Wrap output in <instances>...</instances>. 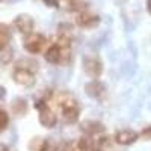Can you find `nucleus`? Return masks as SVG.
<instances>
[{"instance_id": "nucleus-15", "label": "nucleus", "mask_w": 151, "mask_h": 151, "mask_svg": "<svg viewBox=\"0 0 151 151\" xmlns=\"http://www.w3.org/2000/svg\"><path fill=\"white\" fill-rule=\"evenodd\" d=\"M12 107H14V112H15V113H18V115H23V113L26 112V109H27L26 101H24V100H21V98H18L17 101H14Z\"/></svg>"}, {"instance_id": "nucleus-8", "label": "nucleus", "mask_w": 151, "mask_h": 151, "mask_svg": "<svg viewBox=\"0 0 151 151\" xmlns=\"http://www.w3.org/2000/svg\"><path fill=\"white\" fill-rule=\"evenodd\" d=\"M113 139H115V142L119 144V145H132L139 139V133L132 130V129H121L115 133Z\"/></svg>"}, {"instance_id": "nucleus-17", "label": "nucleus", "mask_w": 151, "mask_h": 151, "mask_svg": "<svg viewBox=\"0 0 151 151\" xmlns=\"http://www.w3.org/2000/svg\"><path fill=\"white\" fill-rule=\"evenodd\" d=\"M139 137H142V139H145V141H151V125L144 127V130L139 133Z\"/></svg>"}, {"instance_id": "nucleus-11", "label": "nucleus", "mask_w": 151, "mask_h": 151, "mask_svg": "<svg viewBox=\"0 0 151 151\" xmlns=\"http://www.w3.org/2000/svg\"><path fill=\"white\" fill-rule=\"evenodd\" d=\"M30 150L32 151H58V145L48 137H45V139L35 137L30 144Z\"/></svg>"}, {"instance_id": "nucleus-14", "label": "nucleus", "mask_w": 151, "mask_h": 151, "mask_svg": "<svg viewBox=\"0 0 151 151\" xmlns=\"http://www.w3.org/2000/svg\"><path fill=\"white\" fill-rule=\"evenodd\" d=\"M11 40V33H9V29L3 24H0V52L6 48L8 42Z\"/></svg>"}, {"instance_id": "nucleus-13", "label": "nucleus", "mask_w": 151, "mask_h": 151, "mask_svg": "<svg viewBox=\"0 0 151 151\" xmlns=\"http://www.w3.org/2000/svg\"><path fill=\"white\" fill-rule=\"evenodd\" d=\"M77 151H97V142L94 141L92 136H86L83 134L80 139L77 141Z\"/></svg>"}, {"instance_id": "nucleus-1", "label": "nucleus", "mask_w": 151, "mask_h": 151, "mask_svg": "<svg viewBox=\"0 0 151 151\" xmlns=\"http://www.w3.org/2000/svg\"><path fill=\"white\" fill-rule=\"evenodd\" d=\"M71 44L73 40L58 36L53 44H50L45 50V60L53 65H67L71 60Z\"/></svg>"}, {"instance_id": "nucleus-4", "label": "nucleus", "mask_w": 151, "mask_h": 151, "mask_svg": "<svg viewBox=\"0 0 151 151\" xmlns=\"http://www.w3.org/2000/svg\"><path fill=\"white\" fill-rule=\"evenodd\" d=\"M83 71L92 80H98L103 74V62L97 56H85L83 58Z\"/></svg>"}, {"instance_id": "nucleus-3", "label": "nucleus", "mask_w": 151, "mask_h": 151, "mask_svg": "<svg viewBox=\"0 0 151 151\" xmlns=\"http://www.w3.org/2000/svg\"><path fill=\"white\" fill-rule=\"evenodd\" d=\"M35 107L38 109V112H40L38 118H40V122H41L42 127H45V129H53L55 125L58 124V115L53 112V109L50 107L47 98L36 100V101H35Z\"/></svg>"}, {"instance_id": "nucleus-5", "label": "nucleus", "mask_w": 151, "mask_h": 151, "mask_svg": "<svg viewBox=\"0 0 151 151\" xmlns=\"http://www.w3.org/2000/svg\"><path fill=\"white\" fill-rule=\"evenodd\" d=\"M14 80L21 85V86H32L35 83V73H33V68L27 67V65H21L18 64L17 68L14 70V74H12Z\"/></svg>"}, {"instance_id": "nucleus-2", "label": "nucleus", "mask_w": 151, "mask_h": 151, "mask_svg": "<svg viewBox=\"0 0 151 151\" xmlns=\"http://www.w3.org/2000/svg\"><path fill=\"white\" fill-rule=\"evenodd\" d=\"M55 103L60 112L62 121L67 124H73L79 119L80 115V106L79 101L71 92H65L62 91L55 97Z\"/></svg>"}, {"instance_id": "nucleus-7", "label": "nucleus", "mask_w": 151, "mask_h": 151, "mask_svg": "<svg viewBox=\"0 0 151 151\" xmlns=\"http://www.w3.org/2000/svg\"><path fill=\"white\" fill-rule=\"evenodd\" d=\"M74 21L82 29H94L100 24V17L86 9V11H82V12H79V14H76Z\"/></svg>"}, {"instance_id": "nucleus-10", "label": "nucleus", "mask_w": 151, "mask_h": 151, "mask_svg": "<svg viewBox=\"0 0 151 151\" xmlns=\"http://www.w3.org/2000/svg\"><path fill=\"white\" fill-rule=\"evenodd\" d=\"M80 130L86 134V136H98L104 133V125L98 121H83L80 124Z\"/></svg>"}, {"instance_id": "nucleus-20", "label": "nucleus", "mask_w": 151, "mask_h": 151, "mask_svg": "<svg viewBox=\"0 0 151 151\" xmlns=\"http://www.w3.org/2000/svg\"><path fill=\"white\" fill-rule=\"evenodd\" d=\"M147 11L151 14V0H147Z\"/></svg>"}, {"instance_id": "nucleus-16", "label": "nucleus", "mask_w": 151, "mask_h": 151, "mask_svg": "<svg viewBox=\"0 0 151 151\" xmlns=\"http://www.w3.org/2000/svg\"><path fill=\"white\" fill-rule=\"evenodd\" d=\"M8 124H9L8 113H6L3 109H0V132H3V130L8 127Z\"/></svg>"}, {"instance_id": "nucleus-19", "label": "nucleus", "mask_w": 151, "mask_h": 151, "mask_svg": "<svg viewBox=\"0 0 151 151\" xmlns=\"http://www.w3.org/2000/svg\"><path fill=\"white\" fill-rule=\"evenodd\" d=\"M60 2H64V3H65V5H67V6L70 8V6H71V5H73L74 2H76V0H60Z\"/></svg>"}, {"instance_id": "nucleus-9", "label": "nucleus", "mask_w": 151, "mask_h": 151, "mask_svg": "<svg viewBox=\"0 0 151 151\" xmlns=\"http://www.w3.org/2000/svg\"><path fill=\"white\" fill-rule=\"evenodd\" d=\"M85 91H86V94L89 95L91 98L103 100L104 95H106V86H104V83H101L100 80H92L89 83H86Z\"/></svg>"}, {"instance_id": "nucleus-18", "label": "nucleus", "mask_w": 151, "mask_h": 151, "mask_svg": "<svg viewBox=\"0 0 151 151\" xmlns=\"http://www.w3.org/2000/svg\"><path fill=\"white\" fill-rule=\"evenodd\" d=\"M44 3L50 8H59L60 6V0H44Z\"/></svg>"}, {"instance_id": "nucleus-6", "label": "nucleus", "mask_w": 151, "mask_h": 151, "mask_svg": "<svg viewBox=\"0 0 151 151\" xmlns=\"http://www.w3.org/2000/svg\"><path fill=\"white\" fill-rule=\"evenodd\" d=\"M45 44H47V40H45V36L41 35V33H29L26 38H24V41H23L24 48H26L29 53H32V55L40 53L41 50L45 47Z\"/></svg>"}, {"instance_id": "nucleus-21", "label": "nucleus", "mask_w": 151, "mask_h": 151, "mask_svg": "<svg viewBox=\"0 0 151 151\" xmlns=\"http://www.w3.org/2000/svg\"><path fill=\"white\" fill-rule=\"evenodd\" d=\"M0 151H9L6 145H0Z\"/></svg>"}, {"instance_id": "nucleus-12", "label": "nucleus", "mask_w": 151, "mask_h": 151, "mask_svg": "<svg viewBox=\"0 0 151 151\" xmlns=\"http://www.w3.org/2000/svg\"><path fill=\"white\" fill-rule=\"evenodd\" d=\"M14 24L17 26V29L20 32H23V33H27L29 35L33 30V20L29 15H20V17H17L15 21H14Z\"/></svg>"}]
</instances>
